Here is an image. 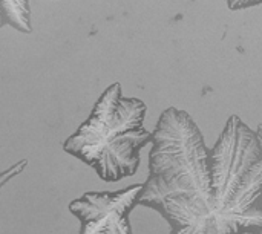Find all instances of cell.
I'll list each match as a JSON object with an SVG mask.
<instances>
[{"instance_id": "cell-2", "label": "cell", "mask_w": 262, "mask_h": 234, "mask_svg": "<svg viewBox=\"0 0 262 234\" xmlns=\"http://www.w3.org/2000/svg\"><path fill=\"white\" fill-rule=\"evenodd\" d=\"M146 112L141 100L124 97L121 84L114 83L94 104L89 118L63 143V150L106 182L134 176L141 150L154 139V132L144 127Z\"/></svg>"}, {"instance_id": "cell-6", "label": "cell", "mask_w": 262, "mask_h": 234, "mask_svg": "<svg viewBox=\"0 0 262 234\" xmlns=\"http://www.w3.org/2000/svg\"><path fill=\"white\" fill-rule=\"evenodd\" d=\"M26 161H21V162H18L17 166H14V167H11V170H6L5 173H3V176H2V185H5L6 184V181L9 179V176H14V175H17V173H20L21 170H23V167H26Z\"/></svg>"}, {"instance_id": "cell-1", "label": "cell", "mask_w": 262, "mask_h": 234, "mask_svg": "<svg viewBox=\"0 0 262 234\" xmlns=\"http://www.w3.org/2000/svg\"><path fill=\"white\" fill-rule=\"evenodd\" d=\"M138 205L158 212L170 234L262 231V146L239 116L209 149L195 120L166 109L154 130Z\"/></svg>"}, {"instance_id": "cell-4", "label": "cell", "mask_w": 262, "mask_h": 234, "mask_svg": "<svg viewBox=\"0 0 262 234\" xmlns=\"http://www.w3.org/2000/svg\"><path fill=\"white\" fill-rule=\"evenodd\" d=\"M28 0H2V25H11L20 32H31Z\"/></svg>"}, {"instance_id": "cell-5", "label": "cell", "mask_w": 262, "mask_h": 234, "mask_svg": "<svg viewBox=\"0 0 262 234\" xmlns=\"http://www.w3.org/2000/svg\"><path fill=\"white\" fill-rule=\"evenodd\" d=\"M262 0H229V6L232 9H241V8H249L253 5H259Z\"/></svg>"}, {"instance_id": "cell-3", "label": "cell", "mask_w": 262, "mask_h": 234, "mask_svg": "<svg viewBox=\"0 0 262 234\" xmlns=\"http://www.w3.org/2000/svg\"><path fill=\"white\" fill-rule=\"evenodd\" d=\"M144 184L117 192H88L71 201L69 212L80 221V234H134L129 215L138 205Z\"/></svg>"}, {"instance_id": "cell-7", "label": "cell", "mask_w": 262, "mask_h": 234, "mask_svg": "<svg viewBox=\"0 0 262 234\" xmlns=\"http://www.w3.org/2000/svg\"><path fill=\"white\" fill-rule=\"evenodd\" d=\"M256 135H258V139H259V143H261V146H262V124H259V126H258ZM258 234H262V231H259Z\"/></svg>"}]
</instances>
